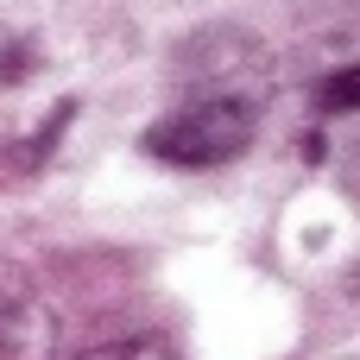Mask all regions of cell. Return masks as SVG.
<instances>
[{"label": "cell", "instance_id": "4", "mask_svg": "<svg viewBox=\"0 0 360 360\" xmlns=\"http://www.w3.org/2000/svg\"><path fill=\"white\" fill-rule=\"evenodd\" d=\"M19 63H25V51L13 44V32H0V82H13V76H19Z\"/></svg>", "mask_w": 360, "mask_h": 360}, {"label": "cell", "instance_id": "3", "mask_svg": "<svg viewBox=\"0 0 360 360\" xmlns=\"http://www.w3.org/2000/svg\"><path fill=\"white\" fill-rule=\"evenodd\" d=\"M76 360H171V348H158V342H114V348H95V354H76Z\"/></svg>", "mask_w": 360, "mask_h": 360}, {"label": "cell", "instance_id": "5", "mask_svg": "<svg viewBox=\"0 0 360 360\" xmlns=\"http://www.w3.org/2000/svg\"><path fill=\"white\" fill-rule=\"evenodd\" d=\"M13 342V304H6V291H0V348Z\"/></svg>", "mask_w": 360, "mask_h": 360}, {"label": "cell", "instance_id": "2", "mask_svg": "<svg viewBox=\"0 0 360 360\" xmlns=\"http://www.w3.org/2000/svg\"><path fill=\"white\" fill-rule=\"evenodd\" d=\"M316 108H323V114H354L360 108V63H342L335 76H323Z\"/></svg>", "mask_w": 360, "mask_h": 360}, {"label": "cell", "instance_id": "1", "mask_svg": "<svg viewBox=\"0 0 360 360\" xmlns=\"http://www.w3.org/2000/svg\"><path fill=\"white\" fill-rule=\"evenodd\" d=\"M253 114H259V108L240 101V95H196V101H184L177 114L152 120L146 152L165 158V165H184V171L228 165V158L247 152V139H253Z\"/></svg>", "mask_w": 360, "mask_h": 360}]
</instances>
